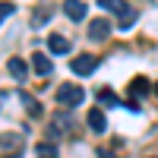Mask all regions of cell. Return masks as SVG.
<instances>
[{
	"mask_svg": "<svg viewBox=\"0 0 158 158\" xmlns=\"http://www.w3.org/2000/svg\"><path fill=\"white\" fill-rule=\"evenodd\" d=\"M63 13H67V19H73V22H82L89 10H85L82 0H63Z\"/></svg>",
	"mask_w": 158,
	"mask_h": 158,
	"instance_id": "5b68a950",
	"label": "cell"
},
{
	"mask_svg": "<svg viewBox=\"0 0 158 158\" xmlns=\"http://www.w3.org/2000/svg\"><path fill=\"white\" fill-rule=\"evenodd\" d=\"M19 101H22V108L29 111V117H41V104H38L35 95H29V92H19Z\"/></svg>",
	"mask_w": 158,
	"mask_h": 158,
	"instance_id": "30bf717a",
	"label": "cell"
},
{
	"mask_svg": "<svg viewBox=\"0 0 158 158\" xmlns=\"http://www.w3.org/2000/svg\"><path fill=\"white\" fill-rule=\"evenodd\" d=\"M98 3H101V6H108V10H114V6H117V0H98Z\"/></svg>",
	"mask_w": 158,
	"mask_h": 158,
	"instance_id": "ac0fdd59",
	"label": "cell"
},
{
	"mask_svg": "<svg viewBox=\"0 0 158 158\" xmlns=\"http://www.w3.org/2000/svg\"><path fill=\"white\" fill-rule=\"evenodd\" d=\"M32 70L38 76H51V73H54V63H51L48 54H32Z\"/></svg>",
	"mask_w": 158,
	"mask_h": 158,
	"instance_id": "52a82bcc",
	"label": "cell"
},
{
	"mask_svg": "<svg viewBox=\"0 0 158 158\" xmlns=\"http://www.w3.org/2000/svg\"><path fill=\"white\" fill-rule=\"evenodd\" d=\"M6 158H22V152H10V155H6Z\"/></svg>",
	"mask_w": 158,
	"mask_h": 158,
	"instance_id": "ffe728a7",
	"label": "cell"
},
{
	"mask_svg": "<svg viewBox=\"0 0 158 158\" xmlns=\"http://www.w3.org/2000/svg\"><path fill=\"white\" fill-rule=\"evenodd\" d=\"M95 67H98L95 54H76V57L70 60V70H73L76 76H89V73H95Z\"/></svg>",
	"mask_w": 158,
	"mask_h": 158,
	"instance_id": "7a4b0ae2",
	"label": "cell"
},
{
	"mask_svg": "<svg viewBox=\"0 0 158 158\" xmlns=\"http://www.w3.org/2000/svg\"><path fill=\"white\" fill-rule=\"evenodd\" d=\"M133 22H136V10L130 6V10L123 13V16H120V29H130V25H133Z\"/></svg>",
	"mask_w": 158,
	"mask_h": 158,
	"instance_id": "9a60e30c",
	"label": "cell"
},
{
	"mask_svg": "<svg viewBox=\"0 0 158 158\" xmlns=\"http://www.w3.org/2000/svg\"><path fill=\"white\" fill-rule=\"evenodd\" d=\"M6 70H10V76H13V79H25V76H29V63H25L22 57H10Z\"/></svg>",
	"mask_w": 158,
	"mask_h": 158,
	"instance_id": "9c48e42d",
	"label": "cell"
},
{
	"mask_svg": "<svg viewBox=\"0 0 158 158\" xmlns=\"http://www.w3.org/2000/svg\"><path fill=\"white\" fill-rule=\"evenodd\" d=\"M48 51L51 54H70V38H63V35H48Z\"/></svg>",
	"mask_w": 158,
	"mask_h": 158,
	"instance_id": "ba28073f",
	"label": "cell"
},
{
	"mask_svg": "<svg viewBox=\"0 0 158 158\" xmlns=\"http://www.w3.org/2000/svg\"><path fill=\"white\" fill-rule=\"evenodd\" d=\"M130 95H133V98H139V95H149V82H146L142 76H136L133 82H130Z\"/></svg>",
	"mask_w": 158,
	"mask_h": 158,
	"instance_id": "7c38bea8",
	"label": "cell"
},
{
	"mask_svg": "<svg viewBox=\"0 0 158 158\" xmlns=\"http://www.w3.org/2000/svg\"><path fill=\"white\" fill-rule=\"evenodd\" d=\"M98 158H114V152H108V149H104V152H98Z\"/></svg>",
	"mask_w": 158,
	"mask_h": 158,
	"instance_id": "d6986e66",
	"label": "cell"
},
{
	"mask_svg": "<svg viewBox=\"0 0 158 158\" xmlns=\"http://www.w3.org/2000/svg\"><path fill=\"white\" fill-rule=\"evenodd\" d=\"M13 10H16L13 3H0V22H3L6 16H13Z\"/></svg>",
	"mask_w": 158,
	"mask_h": 158,
	"instance_id": "e0dca14e",
	"label": "cell"
},
{
	"mask_svg": "<svg viewBox=\"0 0 158 158\" xmlns=\"http://www.w3.org/2000/svg\"><path fill=\"white\" fill-rule=\"evenodd\" d=\"M108 35H111V22L108 19H95L89 25V38H92V41H104Z\"/></svg>",
	"mask_w": 158,
	"mask_h": 158,
	"instance_id": "8992f818",
	"label": "cell"
},
{
	"mask_svg": "<svg viewBox=\"0 0 158 158\" xmlns=\"http://www.w3.org/2000/svg\"><path fill=\"white\" fill-rule=\"evenodd\" d=\"M82 98H85V92L76 82H67L57 89V104H63V108H76V104H82Z\"/></svg>",
	"mask_w": 158,
	"mask_h": 158,
	"instance_id": "6da1fadb",
	"label": "cell"
},
{
	"mask_svg": "<svg viewBox=\"0 0 158 158\" xmlns=\"http://www.w3.org/2000/svg\"><path fill=\"white\" fill-rule=\"evenodd\" d=\"M38 158H57L54 142H41V146H38Z\"/></svg>",
	"mask_w": 158,
	"mask_h": 158,
	"instance_id": "5bb4252c",
	"label": "cell"
},
{
	"mask_svg": "<svg viewBox=\"0 0 158 158\" xmlns=\"http://www.w3.org/2000/svg\"><path fill=\"white\" fill-rule=\"evenodd\" d=\"M98 98H101L104 104H120V98H117L111 89H101V92H98Z\"/></svg>",
	"mask_w": 158,
	"mask_h": 158,
	"instance_id": "2e32d148",
	"label": "cell"
},
{
	"mask_svg": "<svg viewBox=\"0 0 158 158\" xmlns=\"http://www.w3.org/2000/svg\"><path fill=\"white\" fill-rule=\"evenodd\" d=\"M63 130H70V120L63 114H54L51 117V123H48V142H57L63 136Z\"/></svg>",
	"mask_w": 158,
	"mask_h": 158,
	"instance_id": "277c9868",
	"label": "cell"
},
{
	"mask_svg": "<svg viewBox=\"0 0 158 158\" xmlns=\"http://www.w3.org/2000/svg\"><path fill=\"white\" fill-rule=\"evenodd\" d=\"M155 95H158V85H155Z\"/></svg>",
	"mask_w": 158,
	"mask_h": 158,
	"instance_id": "7402d4cb",
	"label": "cell"
},
{
	"mask_svg": "<svg viewBox=\"0 0 158 158\" xmlns=\"http://www.w3.org/2000/svg\"><path fill=\"white\" fill-rule=\"evenodd\" d=\"M0 104H3V92H0Z\"/></svg>",
	"mask_w": 158,
	"mask_h": 158,
	"instance_id": "44dd1931",
	"label": "cell"
},
{
	"mask_svg": "<svg viewBox=\"0 0 158 158\" xmlns=\"http://www.w3.org/2000/svg\"><path fill=\"white\" fill-rule=\"evenodd\" d=\"M51 16H54V10H51V6H38V10H35V16H32V25L38 29V25H41V22H48Z\"/></svg>",
	"mask_w": 158,
	"mask_h": 158,
	"instance_id": "4fadbf2b",
	"label": "cell"
},
{
	"mask_svg": "<svg viewBox=\"0 0 158 158\" xmlns=\"http://www.w3.org/2000/svg\"><path fill=\"white\" fill-rule=\"evenodd\" d=\"M89 127L95 130V133H104V130H108V120H104V111L92 108V111H89Z\"/></svg>",
	"mask_w": 158,
	"mask_h": 158,
	"instance_id": "8fae6325",
	"label": "cell"
},
{
	"mask_svg": "<svg viewBox=\"0 0 158 158\" xmlns=\"http://www.w3.org/2000/svg\"><path fill=\"white\" fill-rule=\"evenodd\" d=\"M22 146H25V133H22V130H6V133H0V149L22 152Z\"/></svg>",
	"mask_w": 158,
	"mask_h": 158,
	"instance_id": "3957f363",
	"label": "cell"
}]
</instances>
